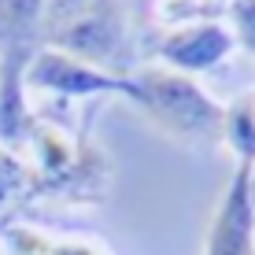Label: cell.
I'll return each mask as SVG.
<instances>
[{
    "label": "cell",
    "mask_w": 255,
    "mask_h": 255,
    "mask_svg": "<svg viewBox=\"0 0 255 255\" xmlns=\"http://www.w3.org/2000/svg\"><path fill=\"white\" fill-rule=\"evenodd\" d=\"M129 93L170 129L174 137H185L192 144H211L226 133V111L207 93H200L189 78L148 70L137 82H129Z\"/></svg>",
    "instance_id": "6da1fadb"
},
{
    "label": "cell",
    "mask_w": 255,
    "mask_h": 255,
    "mask_svg": "<svg viewBox=\"0 0 255 255\" xmlns=\"http://www.w3.org/2000/svg\"><path fill=\"white\" fill-rule=\"evenodd\" d=\"M48 37L56 52L78 59L85 67L108 63L115 70H126L129 63V37H126V15L119 0H93L70 19L48 26Z\"/></svg>",
    "instance_id": "7a4b0ae2"
},
{
    "label": "cell",
    "mask_w": 255,
    "mask_h": 255,
    "mask_svg": "<svg viewBox=\"0 0 255 255\" xmlns=\"http://www.w3.org/2000/svg\"><path fill=\"white\" fill-rule=\"evenodd\" d=\"M252 163H241L207 237V255H255V189Z\"/></svg>",
    "instance_id": "3957f363"
},
{
    "label": "cell",
    "mask_w": 255,
    "mask_h": 255,
    "mask_svg": "<svg viewBox=\"0 0 255 255\" xmlns=\"http://www.w3.org/2000/svg\"><path fill=\"white\" fill-rule=\"evenodd\" d=\"M26 85L33 89H52V93H63V96H85L96 89H122L129 93V82H119V78H104L96 67H85L78 59L63 56V52H41L37 59H30L22 74Z\"/></svg>",
    "instance_id": "277c9868"
},
{
    "label": "cell",
    "mask_w": 255,
    "mask_h": 255,
    "mask_svg": "<svg viewBox=\"0 0 255 255\" xmlns=\"http://www.w3.org/2000/svg\"><path fill=\"white\" fill-rule=\"evenodd\" d=\"M230 48H233V37L222 26H196V30L170 33L159 45V56L170 59L174 67H185V70H207Z\"/></svg>",
    "instance_id": "5b68a950"
},
{
    "label": "cell",
    "mask_w": 255,
    "mask_h": 255,
    "mask_svg": "<svg viewBox=\"0 0 255 255\" xmlns=\"http://www.w3.org/2000/svg\"><path fill=\"white\" fill-rule=\"evenodd\" d=\"M233 19H237V33L244 37V45L255 48V0H237Z\"/></svg>",
    "instance_id": "8992f818"
},
{
    "label": "cell",
    "mask_w": 255,
    "mask_h": 255,
    "mask_svg": "<svg viewBox=\"0 0 255 255\" xmlns=\"http://www.w3.org/2000/svg\"><path fill=\"white\" fill-rule=\"evenodd\" d=\"M85 4H93V0H45V22L56 26V22L70 19L74 11H82Z\"/></svg>",
    "instance_id": "52a82bcc"
},
{
    "label": "cell",
    "mask_w": 255,
    "mask_h": 255,
    "mask_svg": "<svg viewBox=\"0 0 255 255\" xmlns=\"http://www.w3.org/2000/svg\"><path fill=\"white\" fill-rule=\"evenodd\" d=\"M252 189H255V181H252Z\"/></svg>",
    "instance_id": "ba28073f"
}]
</instances>
